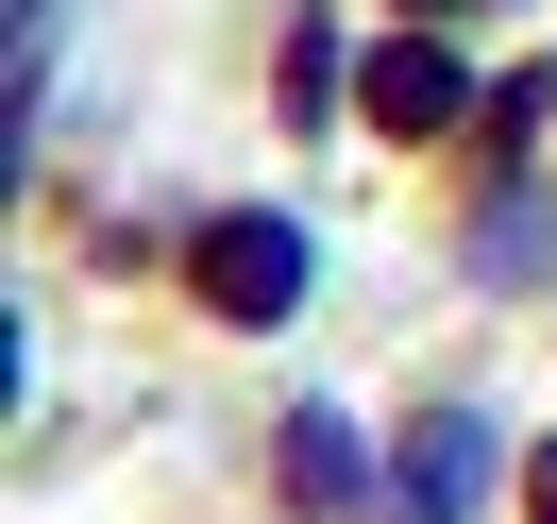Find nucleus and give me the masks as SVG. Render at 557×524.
Masks as SVG:
<instances>
[{
	"label": "nucleus",
	"instance_id": "nucleus-1",
	"mask_svg": "<svg viewBox=\"0 0 557 524\" xmlns=\"http://www.w3.org/2000/svg\"><path fill=\"white\" fill-rule=\"evenodd\" d=\"M203 288L237 321H271V305H305V220H271V204H237V220H203Z\"/></svg>",
	"mask_w": 557,
	"mask_h": 524
},
{
	"label": "nucleus",
	"instance_id": "nucleus-2",
	"mask_svg": "<svg viewBox=\"0 0 557 524\" xmlns=\"http://www.w3.org/2000/svg\"><path fill=\"white\" fill-rule=\"evenodd\" d=\"M473 490H490V440H473V423H422V440H406V524H456Z\"/></svg>",
	"mask_w": 557,
	"mask_h": 524
},
{
	"label": "nucleus",
	"instance_id": "nucleus-3",
	"mask_svg": "<svg viewBox=\"0 0 557 524\" xmlns=\"http://www.w3.org/2000/svg\"><path fill=\"white\" fill-rule=\"evenodd\" d=\"M456 102H473V85H456V51H388V69H372V119H388V136H440Z\"/></svg>",
	"mask_w": 557,
	"mask_h": 524
},
{
	"label": "nucleus",
	"instance_id": "nucleus-4",
	"mask_svg": "<svg viewBox=\"0 0 557 524\" xmlns=\"http://www.w3.org/2000/svg\"><path fill=\"white\" fill-rule=\"evenodd\" d=\"M287 490H305V508H338V490H355V440H338V423H321V406L287 423Z\"/></svg>",
	"mask_w": 557,
	"mask_h": 524
},
{
	"label": "nucleus",
	"instance_id": "nucleus-5",
	"mask_svg": "<svg viewBox=\"0 0 557 524\" xmlns=\"http://www.w3.org/2000/svg\"><path fill=\"white\" fill-rule=\"evenodd\" d=\"M541 524H557V456H541Z\"/></svg>",
	"mask_w": 557,
	"mask_h": 524
}]
</instances>
